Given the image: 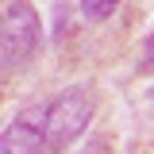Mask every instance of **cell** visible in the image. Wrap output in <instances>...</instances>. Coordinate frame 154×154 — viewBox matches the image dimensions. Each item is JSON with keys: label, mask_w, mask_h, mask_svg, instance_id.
I'll list each match as a JSON object with an SVG mask.
<instances>
[{"label": "cell", "mask_w": 154, "mask_h": 154, "mask_svg": "<svg viewBox=\"0 0 154 154\" xmlns=\"http://www.w3.org/2000/svg\"><path fill=\"white\" fill-rule=\"evenodd\" d=\"M85 154H104V150H85Z\"/></svg>", "instance_id": "5"}, {"label": "cell", "mask_w": 154, "mask_h": 154, "mask_svg": "<svg viewBox=\"0 0 154 154\" xmlns=\"http://www.w3.org/2000/svg\"><path fill=\"white\" fill-rule=\"evenodd\" d=\"M38 42H42V23H38L35 8L27 0H12L0 19V58L8 66L23 69L38 54Z\"/></svg>", "instance_id": "2"}, {"label": "cell", "mask_w": 154, "mask_h": 154, "mask_svg": "<svg viewBox=\"0 0 154 154\" xmlns=\"http://www.w3.org/2000/svg\"><path fill=\"white\" fill-rule=\"evenodd\" d=\"M42 135H46V104H31L0 135V154H38Z\"/></svg>", "instance_id": "3"}, {"label": "cell", "mask_w": 154, "mask_h": 154, "mask_svg": "<svg viewBox=\"0 0 154 154\" xmlns=\"http://www.w3.org/2000/svg\"><path fill=\"white\" fill-rule=\"evenodd\" d=\"M93 93L85 85L73 89H62L54 100H46V135H42V146L38 154H58L62 146H69L77 135L89 127L93 119Z\"/></svg>", "instance_id": "1"}, {"label": "cell", "mask_w": 154, "mask_h": 154, "mask_svg": "<svg viewBox=\"0 0 154 154\" xmlns=\"http://www.w3.org/2000/svg\"><path fill=\"white\" fill-rule=\"evenodd\" d=\"M119 8V0H81V16L85 19H108Z\"/></svg>", "instance_id": "4"}]
</instances>
